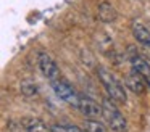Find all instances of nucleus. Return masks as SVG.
Returning a JSON list of instances; mask_svg holds the SVG:
<instances>
[{"instance_id":"1","label":"nucleus","mask_w":150,"mask_h":132,"mask_svg":"<svg viewBox=\"0 0 150 132\" xmlns=\"http://www.w3.org/2000/svg\"><path fill=\"white\" fill-rule=\"evenodd\" d=\"M97 76L100 79L102 85L105 87L108 97H110L113 102L116 103H126L127 97H126V89H124V84L115 76L113 73L107 69L103 66H98L97 68Z\"/></svg>"},{"instance_id":"2","label":"nucleus","mask_w":150,"mask_h":132,"mask_svg":"<svg viewBox=\"0 0 150 132\" xmlns=\"http://www.w3.org/2000/svg\"><path fill=\"white\" fill-rule=\"evenodd\" d=\"M100 105H102V111H103V118L111 131L127 132V121L123 116V113L120 111V108L116 106V102H113L110 97H107V98L102 100Z\"/></svg>"},{"instance_id":"3","label":"nucleus","mask_w":150,"mask_h":132,"mask_svg":"<svg viewBox=\"0 0 150 132\" xmlns=\"http://www.w3.org/2000/svg\"><path fill=\"white\" fill-rule=\"evenodd\" d=\"M50 82H52V89H53V92H55V95L58 97L60 100H63V102L68 103L73 108H78L81 93L76 92V89L68 82V80L62 79V77H57V79L50 80Z\"/></svg>"},{"instance_id":"4","label":"nucleus","mask_w":150,"mask_h":132,"mask_svg":"<svg viewBox=\"0 0 150 132\" xmlns=\"http://www.w3.org/2000/svg\"><path fill=\"white\" fill-rule=\"evenodd\" d=\"M76 109L84 116V119H98L100 116H103L102 105L95 103L91 97L84 95V93H81V97H79V105Z\"/></svg>"},{"instance_id":"5","label":"nucleus","mask_w":150,"mask_h":132,"mask_svg":"<svg viewBox=\"0 0 150 132\" xmlns=\"http://www.w3.org/2000/svg\"><path fill=\"white\" fill-rule=\"evenodd\" d=\"M37 64H39V69L40 73L44 74V77H47L49 80H53L57 77H60V68L58 64L55 63L52 56L45 52H40L37 55Z\"/></svg>"},{"instance_id":"6","label":"nucleus","mask_w":150,"mask_h":132,"mask_svg":"<svg viewBox=\"0 0 150 132\" xmlns=\"http://www.w3.org/2000/svg\"><path fill=\"white\" fill-rule=\"evenodd\" d=\"M124 84H126V87L131 90V92L137 93V95H142V93L145 92V87L149 85L145 77H144L142 74H139L137 71H134V69L126 76Z\"/></svg>"},{"instance_id":"7","label":"nucleus","mask_w":150,"mask_h":132,"mask_svg":"<svg viewBox=\"0 0 150 132\" xmlns=\"http://www.w3.org/2000/svg\"><path fill=\"white\" fill-rule=\"evenodd\" d=\"M129 60H131V68H132L134 71L142 74L145 79H150V64H149V61H147V58L140 56L139 53H132Z\"/></svg>"},{"instance_id":"8","label":"nucleus","mask_w":150,"mask_h":132,"mask_svg":"<svg viewBox=\"0 0 150 132\" xmlns=\"http://www.w3.org/2000/svg\"><path fill=\"white\" fill-rule=\"evenodd\" d=\"M24 124L26 132H52V129L47 127L45 122L39 118H33V116H28V118L21 119Z\"/></svg>"},{"instance_id":"9","label":"nucleus","mask_w":150,"mask_h":132,"mask_svg":"<svg viewBox=\"0 0 150 132\" xmlns=\"http://www.w3.org/2000/svg\"><path fill=\"white\" fill-rule=\"evenodd\" d=\"M97 15L102 23H113L116 19V10L110 2H102L97 8Z\"/></svg>"},{"instance_id":"10","label":"nucleus","mask_w":150,"mask_h":132,"mask_svg":"<svg viewBox=\"0 0 150 132\" xmlns=\"http://www.w3.org/2000/svg\"><path fill=\"white\" fill-rule=\"evenodd\" d=\"M131 29H132L134 39H136L139 44H142V45H150V31L142 24V23L134 21L132 26H131Z\"/></svg>"},{"instance_id":"11","label":"nucleus","mask_w":150,"mask_h":132,"mask_svg":"<svg viewBox=\"0 0 150 132\" xmlns=\"http://www.w3.org/2000/svg\"><path fill=\"white\" fill-rule=\"evenodd\" d=\"M20 90H21V93H23L24 97H29V98H31V97L39 95V87H37V84L34 82V80H31V79L21 80Z\"/></svg>"},{"instance_id":"12","label":"nucleus","mask_w":150,"mask_h":132,"mask_svg":"<svg viewBox=\"0 0 150 132\" xmlns=\"http://www.w3.org/2000/svg\"><path fill=\"white\" fill-rule=\"evenodd\" d=\"M84 131L86 132H107V129L98 119H84Z\"/></svg>"},{"instance_id":"13","label":"nucleus","mask_w":150,"mask_h":132,"mask_svg":"<svg viewBox=\"0 0 150 132\" xmlns=\"http://www.w3.org/2000/svg\"><path fill=\"white\" fill-rule=\"evenodd\" d=\"M50 129L52 132H86L74 124H52Z\"/></svg>"},{"instance_id":"14","label":"nucleus","mask_w":150,"mask_h":132,"mask_svg":"<svg viewBox=\"0 0 150 132\" xmlns=\"http://www.w3.org/2000/svg\"><path fill=\"white\" fill-rule=\"evenodd\" d=\"M7 126H8V129H10L11 132H26L23 121H15V119H10Z\"/></svg>"}]
</instances>
